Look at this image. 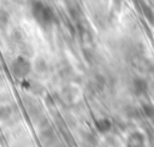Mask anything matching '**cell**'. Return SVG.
<instances>
[{"mask_svg":"<svg viewBox=\"0 0 154 147\" xmlns=\"http://www.w3.org/2000/svg\"><path fill=\"white\" fill-rule=\"evenodd\" d=\"M30 12L32 18L37 22V24H40L43 28H48L53 25L57 20V16L53 7L42 0H35L31 4Z\"/></svg>","mask_w":154,"mask_h":147,"instance_id":"6da1fadb","label":"cell"},{"mask_svg":"<svg viewBox=\"0 0 154 147\" xmlns=\"http://www.w3.org/2000/svg\"><path fill=\"white\" fill-rule=\"evenodd\" d=\"M31 61L24 55H18L11 61V72L16 78H25L31 72Z\"/></svg>","mask_w":154,"mask_h":147,"instance_id":"7a4b0ae2","label":"cell"},{"mask_svg":"<svg viewBox=\"0 0 154 147\" xmlns=\"http://www.w3.org/2000/svg\"><path fill=\"white\" fill-rule=\"evenodd\" d=\"M149 89L148 82L143 77H135L130 83V90L135 96L144 95Z\"/></svg>","mask_w":154,"mask_h":147,"instance_id":"3957f363","label":"cell"},{"mask_svg":"<svg viewBox=\"0 0 154 147\" xmlns=\"http://www.w3.org/2000/svg\"><path fill=\"white\" fill-rule=\"evenodd\" d=\"M125 145L126 147H144L146 135L140 130H134L128 135Z\"/></svg>","mask_w":154,"mask_h":147,"instance_id":"277c9868","label":"cell"},{"mask_svg":"<svg viewBox=\"0 0 154 147\" xmlns=\"http://www.w3.org/2000/svg\"><path fill=\"white\" fill-rule=\"evenodd\" d=\"M95 129L97 133L100 134H108L111 130H112V127H113V123L109 118L107 117H101V118H97L95 120Z\"/></svg>","mask_w":154,"mask_h":147,"instance_id":"5b68a950","label":"cell"},{"mask_svg":"<svg viewBox=\"0 0 154 147\" xmlns=\"http://www.w3.org/2000/svg\"><path fill=\"white\" fill-rule=\"evenodd\" d=\"M141 112L144 117L149 119H154V105L153 104H143L141 107Z\"/></svg>","mask_w":154,"mask_h":147,"instance_id":"8992f818","label":"cell"},{"mask_svg":"<svg viewBox=\"0 0 154 147\" xmlns=\"http://www.w3.org/2000/svg\"><path fill=\"white\" fill-rule=\"evenodd\" d=\"M12 116L11 106H0V119H7Z\"/></svg>","mask_w":154,"mask_h":147,"instance_id":"52a82bcc","label":"cell"},{"mask_svg":"<svg viewBox=\"0 0 154 147\" xmlns=\"http://www.w3.org/2000/svg\"><path fill=\"white\" fill-rule=\"evenodd\" d=\"M8 23V13L4 10L0 11V28H4Z\"/></svg>","mask_w":154,"mask_h":147,"instance_id":"ba28073f","label":"cell"},{"mask_svg":"<svg viewBox=\"0 0 154 147\" xmlns=\"http://www.w3.org/2000/svg\"><path fill=\"white\" fill-rule=\"evenodd\" d=\"M113 6H114L117 10H119L120 6H122V0H113Z\"/></svg>","mask_w":154,"mask_h":147,"instance_id":"9c48e42d","label":"cell"},{"mask_svg":"<svg viewBox=\"0 0 154 147\" xmlns=\"http://www.w3.org/2000/svg\"><path fill=\"white\" fill-rule=\"evenodd\" d=\"M152 147H154V143H153V146H152Z\"/></svg>","mask_w":154,"mask_h":147,"instance_id":"30bf717a","label":"cell"}]
</instances>
